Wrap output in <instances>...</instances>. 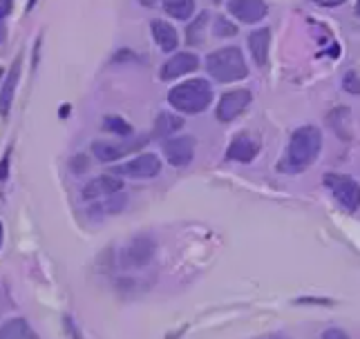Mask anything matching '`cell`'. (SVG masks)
Listing matches in <instances>:
<instances>
[{
  "label": "cell",
  "instance_id": "obj_20",
  "mask_svg": "<svg viewBox=\"0 0 360 339\" xmlns=\"http://www.w3.org/2000/svg\"><path fill=\"white\" fill-rule=\"evenodd\" d=\"M103 130L112 132L115 136H128V134H132V125L126 123V119H121V117H105Z\"/></svg>",
  "mask_w": 360,
  "mask_h": 339
},
{
  "label": "cell",
  "instance_id": "obj_27",
  "mask_svg": "<svg viewBox=\"0 0 360 339\" xmlns=\"http://www.w3.org/2000/svg\"><path fill=\"white\" fill-rule=\"evenodd\" d=\"M325 337H347L345 333H340V331H327L325 333Z\"/></svg>",
  "mask_w": 360,
  "mask_h": 339
},
{
  "label": "cell",
  "instance_id": "obj_25",
  "mask_svg": "<svg viewBox=\"0 0 360 339\" xmlns=\"http://www.w3.org/2000/svg\"><path fill=\"white\" fill-rule=\"evenodd\" d=\"M314 3H318L322 7H338V5L345 3V0H314Z\"/></svg>",
  "mask_w": 360,
  "mask_h": 339
},
{
  "label": "cell",
  "instance_id": "obj_14",
  "mask_svg": "<svg viewBox=\"0 0 360 339\" xmlns=\"http://www.w3.org/2000/svg\"><path fill=\"white\" fill-rule=\"evenodd\" d=\"M153 255H155V241L148 239V237H136L132 246L126 250V259L132 266H143V263L153 259Z\"/></svg>",
  "mask_w": 360,
  "mask_h": 339
},
{
  "label": "cell",
  "instance_id": "obj_28",
  "mask_svg": "<svg viewBox=\"0 0 360 339\" xmlns=\"http://www.w3.org/2000/svg\"><path fill=\"white\" fill-rule=\"evenodd\" d=\"M141 5H146V7H153L155 5V0H139Z\"/></svg>",
  "mask_w": 360,
  "mask_h": 339
},
{
  "label": "cell",
  "instance_id": "obj_29",
  "mask_svg": "<svg viewBox=\"0 0 360 339\" xmlns=\"http://www.w3.org/2000/svg\"><path fill=\"white\" fill-rule=\"evenodd\" d=\"M356 14L360 16V0H358V3H356Z\"/></svg>",
  "mask_w": 360,
  "mask_h": 339
},
{
  "label": "cell",
  "instance_id": "obj_9",
  "mask_svg": "<svg viewBox=\"0 0 360 339\" xmlns=\"http://www.w3.org/2000/svg\"><path fill=\"white\" fill-rule=\"evenodd\" d=\"M229 11L240 22L255 25L266 16V5L262 0H229Z\"/></svg>",
  "mask_w": 360,
  "mask_h": 339
},
{
  "label": "cell",
  "instance_id": "obj_10",
  "mask_svg": "<svg viewBox=\"0 0 360 339\" xmlns=\"http://www.w3.org/2000/svg\"><path fill=\"white\" fill-rule=\"evenodd\" d=\"M257 149H259V143L253 139L251 134H238L235 139L231 141L229 149H226V157L231 161H240V163H248V161H253L255 154H257Z\"/></svg>",
  "mask_w": 360,
  "mask_h": 339
},
{
  "label": "cell",
  "instance_id": "obj_12",
  "mask_svg": "<svg viewBox=\"0 0 360 339\" xmlns=\"http://www.w3.org/2000/svg\"><path fill=\"white\" fill-rule=\"evenodd\" d=\"M269 47H271V29H255L248 36V49H251V56L257 62V67H264L269 62Z\"/></svg>",
  "mask_w": 360,
  "mask_h": 339
},
{
  "label": "cell",
  "instance_id": "obj_3",
  "mask_svg": "<svg viewBox=\"0 0 360 339\" xmlns=\"http://www.w3.org/2000/svg\"><path fill=\"white\" fill-rule=\"evenodd\" d=\"M206 69H208L210 77L219 83L240 81L248 74V67L244 62L240 47H224V49H217V52H213V54H208Z\"/></svg>",
  "mask_w": 360,
  "mask_h": 339
},
{
  "label": "cell",
  "instance_id": "obj_15",
  "mask_svg": "<svg viewBox=\"0 0 360 339\" xmlns=\"http://www.w3.org/2000/svg\"><path fill=\"white\" fill-rule=\"evenodd\" d=\"M153 36H155V41L159 45L161 52H175L177 49V29L172 27V25H168L166 20H153Z\"/></svg>",
  "mask_w": 360,
  "mask_h": 339
},
{
  "label": "cell",
  "instance_id": "obj_22",
  "mask_svg": "<svg viewBox=\"0 0 360 339\" xmlns=\"http://www.w3.org/2000/svg\"><path fill=\"white\" fill-rule=\"evenodd\" d=\"M238 34V27L226 20V18H217L215 20V36H224V39H229V36H235Z\"/></svg>",
  "mask_w": 360,
  "mask_h": 339
},
{
  "label": "cell",
  "instance_id": "obj_19",
  "mask_svg": "<svg viewBox=\"0 0 360 339\" xmlns=\"http://www.w3.org/2000/svg\"><path fill=\"white\" fill-rule=\"evenodd\" d=\"M25 337H36L32 333V328L27 324H25V319H9L3 324V339H25Z\"/></svg>",
  "mask_w": 360,
  "mask_h": 339
},
{
  "label": "cell",
  "instance_id": "obj_8",
  "mask_svg": "<svg viewBox=\"0 0 360 339\" xmlns=\"http://www.w3.org/2000/svg\"><path fill=\"white\" fill-rule=\"evenodd\" d=\"M197 67H200V58L191 52H181V54H175L164 62L159 77H161V81H175V79L184 77V74L195 72Z\"/></svg>",
  "mask_w": 360,
  "mask_h": 339
},
{
  "label": "cell",
  "instance_id": "obj_30",
  "mask_svg": "<svg viewBox=\"0 0 360 339\" xmlns=\"http://www.w3.org/2000/svg\"><path fill=\"white\" fill-rule=\"evenodd\" d=\"M213 3H221V0H213Z\"/></svg>",
  "mask_w": 360,
  "mask_h": 339
},
{
  "label": "cell",
  "instance_id": "obj_23",
  "mask_svg": "<svg viewBox=\"0 0 360 339\" xmlns=\"http://www.w3.org/2000/svg\"><path fill=\"white\" fill-rule=\"evenodd\" d=\"M342 87L347 92H352V94H360V77L356 72H347L345 74V81H342Z\"/></svg>",
  "mask_w": 360,
  "mask_h": 339
},
{
  "label": "cell",
  "instance_id": "obj_5",
  "mask_svg": "<svg viewBox=\"0 0 360 339\" xmlns=\"http://www.w3.org/2000/svg\"><path fill=\"white\" fill-rule=\"evenodd\" d=\"M251 92L248 90H233L221 94V100L217 105V121L219 123H231L235 117H240L242 112L251 103Z\"/></svg>",
  "mask_w": 360,
  "mask_h": 339
},
{
  "label": "cell",
  "instance_id": "obj_4",
  "mask_svg": "<svg viewBox=\"0 0 360 339\" xmlns=\"http://www.w3.org/2000/svg\"><path fill=\"white\" fill-rule=\"evenodd\" d=\"M325 185L329 187L333 199H336L345 210L356 212L360 208V183H356L352 177H345V174H327Z\"/></svg>",
  "mask_w": 360,
  "mask_h": 339
},
{
  "label": "cell",
  "instance_id": "obj_26",
  "mask_svg": "<svg viewBox=\"0 0 360 339\" xmlns=\"http://www.w3.org/2000/svg\"><path fill=\"white\" fill-rule=\"evenodd\" d=\"M7 166H9V154L3 157V181L7 179Z\"/></svg>",
  "mask_w": 360,
  "mask_h": 339
},
{
  "label": "cell",
  "instance_id": "obj_11",
  "mask_svg": "<svg viewBox=\"0 0 360 339\" xmlns=\"http://www.w3.org/2000/svg\"><path fill=\"white\" fill-rule=\"evenodd\" d=\"M121 179L117 174H103V177L92 179L88 185L83 187V199H98V197H110L121 192Z\"/></svg>",
  "mask_w": 360,
  "mask_h": 339
},
{
  "label": "cell",
  "instance_id": "obj_17",
  "mask_svg": "<svg viewBox=\"0 0 360 339\" xmlns=\"http://www.w3.org/2000/svg\"><path fill=\"white\" fill-rule=\"evenodd\" d=\"M164 9L172 18L188 20L195 14V0H164Z\"/></svg>",
  "mask_w": 360,
  "mask_h": 339
},
{
  "label": "cell",
  "instance_id": "obj_13",
  "mask_svg": "<svg viewBox=\"0 0 360 339\" xmlns=\"http://www.w3.org/2000/svg\"><path fill=\"white\" fill-rule=\"evenodd\" d=\"M136 145L132 143H112V141H94L92 143V152L98 161L110 163V161H117L121 157H126L128 152H132Z\"/></svg>",
  "mask_w": 360,
  "mask_h": 339
},
{
  "label": "cell",
  "instance_id": "obj_6",
  "mask_svg": "<svg viewBox=\"0 0 360 339\" xmlns=\"http://www.w3.org/2000/svg\"><path fill=\"white\" fill-rule=\"evenodd\" d=\"M115 174H126V177L132 179H150L157 177L161 172V161L155 154H139L136 159H132L126 166H119L112 170Z\"/></svg>",
  "mask_w": 360,
  "mask_h": 339
},
{
  "label": "cell",
  "instance_id": "obj_7",
  "mask_svg": "<svg viewBox=\"0 0 360 339\" xmlns=\"http://www.w3.org/2000/svg\"><path fill=\"white\" fill-rule=\"evenodd\" d=\"M195 154V141L193 136H175V139H168L164 143V157L170 166L184 168L193 161Z\"/></svg>",
  "mask_w": 360,
  "mask_h": 339
},
{
  "label": "cell",
  "instance_id": "obj_18",
  "mask_svg": "<svg viewBox=\"0 0 360 339\" xmlns=\"http://www.w3.org/2000/svg\"><path fill=\"white\" fill-rule=\"evenodd\" d=\"M184 128V119L175 117V114H159L157 123H155V136L161 139V136H172L177 130Z\"/></svg>",
  "mask_w": 360,
  "mask_h": 339
},
{
  "label": "cell",
  "instance_id": "obj_2",
  "mask_svg": "<svg viewBox=\"0 0 360 339\" xmlns=\"http://www.w3.org/2000/svg\"><path fill=\"white\" fill-rule=\"evenodd\" d=\"M168 103L181 114H200L213 103V90L202 79H193L172 87L168 94Z\"/></svg>",
  "mask_w": 360,
  "mask_h": 339
},
{
  "label": "cell",
  "instance_id": "obj_16",
  "mask_svg": "<svg viewBox=\"0 0 360 339\" xmlns=\"http://www.w3.org/2000/svg\"><path fill=\"white\" fill-rule=\"evenodd\" d=\"M20 56L11 62V69L7 74V79L3 83V96H0V100H3V117L7 119L9 114V107H11V98H14V90H16V85H18V79H20Z\"/></svg>",
  "mask_w": 360,
  "mask_h": 339
},
{
  "label": "cell",
  "instance_id": "obj_1",
  "mask_svg": "<svg viewBox=\"0 0 360 339\" xmlns=\"http://www.w3.org/2000/svg\"><path fill=\"white\" fill-rule=\"evenodd\" d=\"M322 147V134L314 125H307L291 134V141L282 161L278 163V170L284 174L304 172L309 166H314Z\"/></svg>",
  "mask_w": 360,
  "mask_h": 339
},
{
  "label": "cell",
  "instance_id": "obj_21",
  "mask_svg": "<svg viewBox=\"0 0 360 339\" xmlns=\"http://www.w3.org/2000/svg\"><path fill=\"white\" fill-rule=\"evenodd\" d=\"M206 20H208V16L206 14H200L195 20H193V25L188 27V34H186V39H188V43H193V45H197L202 39H200V32H204L202 27L206 25Z\"/></svg>",
  "mask_w": 360,
  "mask_h": 339
},
{
  "label": "cell",
  "instance_id": "obj_24",
  "mask_svg": "<svg viewBox=\"0 0 360 339\" xmlns=\"http://www.w3.org/2000/svg\"><path fill=\"white\" fill-rule=\"evenodd\" d=\"M11 3H14V0H0V16L3 18L11 11Z\"/></svg>",
  "mask_w": 360,
  "mask_h": 339
}]
</instances>
